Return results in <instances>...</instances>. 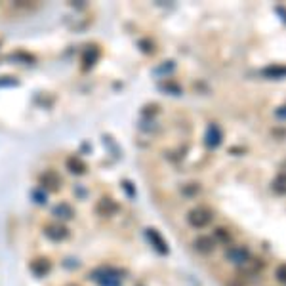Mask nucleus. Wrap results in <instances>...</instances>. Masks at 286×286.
Instances as JSON below:
<instances>
[{"label":"nucleus","instance_id":"f257e3e1","mask_svg":"<svg viewBox=\"0 0 286 286\" xmlns=\"http://www.w3.org/2000/svg\"><path fill=\"white\" fill-rule=\"evenodd\" d=\"M92 279L99 286H122V277L113 267H99L92 273Z\"/></svg>","mask_w":286,"mask_h":286},{"label":"nucleus","instance_id":"f03ea898","mask_svg":"<svg viewBox=\"0 0 286 286\" xmlns=\"http://www.w3.org/2000/svg\"><path fill=\"white\" fill-rule=\"evenodd\" d=\"M187 221H189V225L195 227V229H204V227L210 225V221H212V212H210L208 208H202V206L193 208V210L187 214Z\"/></svg>","mask_w":286,"mask_h":286},{"label":"nucleus","instance_id":"7ed1b4c3","mask_svg":"<svg viewBox=\"0 0 286 286\" xmlns=\"http://www.w3.org/2000/svg\"><path fill=\"white\" fill-rule=\"evenodd\" d=\"M225 256H227V260H229L231 264H235V265H246L252 260L250 250H248V246H244V244L229 246V248L225 250Z\"/></svg>","mask_w":286,"mask_h":286},{"label":"nucleus","instance_id":"20e7f679","mask_svg":"<svg viewBox=\"0 0 286 286\" xmlns=\"http://www.w3.org/2000/svg\"><path fill=\"white\" fill-rule=\"evenodd\" d=\"M44 235L50 239V241L54 242H61L69 239V229H67L65 225H59V223H50V225H46L44 227Z\"/></svg>","mask_w":286,"mask_h":286},{"label":"nucleus","instance_id":"39448f33","mask_svg":"<svg viewBox=\"0 0 286 286\" xmlns=\"http://www.w3.org/2000/svg\"><path fill=\"white\" fill-rule=\"evenodd\" d=\"M145 239L149 241V244L153 246L158 254H168V242L160 237V233L156 229H153V227L145 229Z\"/></svg>","mask_w":286,"mask_h":286},{"label":"nucleus","instance_id":"423d86ee","mask_svg":"<svg viewBox=\"0 0 286 286\" xmlns=\"http://www.w3.org/2000/svg\"><path fill=\"white\" fill-rule=\"evenodd\" d=\"M193 246H195V250L200 252V254H210V252H214V248H216V241H214L210 235H200V237L195 239Z\"/></svg>","mask_w":286,"mask_h":286},{"label":"nucleus","instance_id":"0eeeda50","mask_svg":"<svg viewBox=\"0 0 286 286\" xmlns=\"http://www.w3.org/2000/svg\"><path fill=\"white\" fill-rule=\"evenodd\" d=\"M221 139H223V133H221L220 126L218 124H210L208 132H206V145L210 149H216V147H220Z\"/></svg>","mask_w":286,"mask_h":286},{"label":"nucleus","instance_id":"6e6552de","mask_svg":"<svg viewBox=\"0 0 286 286\" xmlns=\"http://www.w3.org/2000/svg\"><path fill=\"white\" fill-rule=\"evenodd\" d=\"M52 214L57 218V220L61 221H67V220H73L75 218V210L67 204V202H59V204H56L54 208H52Z\"/></svg>","mask_w":286,"mask_h":286},{"label":"nucleus","instance_id":"1a4fd4ad","mask_svg":"<svg viewBox=\"0 0 286 286\" xmlns=\"http://www.w3.org/2000/svg\"><path fill=\"white\" fill-rule=\"evenodd\" d=\"M31 271H33L35 277H46V275L52 271V264H50L46 258L33 260V262H31Z\"/></svg>","mask_w":286,"mask_h":286},{"label":"nucleus","instance_id":"9d476101","mask_svg":"<svg viewBox=\"0 0 286 286\" xmlns=\"http://www.w3.org/2000/svg\"><path fill=\"white\" fill-rule=\"evenodd\" d=\"M67 168H69L71 174H76V176H82V174L88 170L86 162H84L80 156H69V158H67Z\"/></svg>","mask_w":286,"mask_h":286},{"label":"nucleus","instance_id":"9b49d317","mask_svg":"<svg viewBox=\"0 0 286 286\" xmlns=\"http://www.w3.org/2000/svg\"><path fill=\"white\" fill-rule=\"evenodd\" d=\"M116 210H118V206H116V202L111 200V198H101L99 204H97V214H101V216H105V218L114 216Z\"/></svg>","mask_w":286,"mask_h":286},{"label":"nucleus","instance_id":"f8f14e48","mask_svg":"<svg viewBox=\"0 0 286 286\" xmlns=\"http://www.w3.org/2000/svg\"><path fill=\"white\" fill-rule=\"evenodd\" d=\"M40 187L50 189V191H54V189H59V176H57L56 172H52V170L44 172V174L40 176Z\"/></svg>","mask_w":286,"mask_h":286},{"label":"nucleus","instance_id":"ddd939ff","mask_svg":"<svg viewBox=\"0 0 286 286\" xmlns=\"http://www.w3.org/2000/svg\"><path fill=\"white\" fill-rule=\"evenodd\" d=\"M97 57H99V50L95 48V46H90L88 50L84 52V57H82V61H84V67H92L95 61H97Z\"/></svg>","mask_w":286,"mask_h":286},{"label":"nucleus","instance_id":"4468645a","mask_svg":"<svg viewBox=\"0 0 286 286\" xmlns=\"http://www.w3.org/2000/svg\"><path fill=\"white\" fill-rule=\"evenodd\" d=\"M265 76H269V78H275V80H281V78H285V67L283 65H273V67H267L264 71Z\"/></svg>","mask_w":286,"mask_h":286},{"label":"nucleus","instance_id":"2eb2a0df","mask_svg":"<svg viewBox=\"0 0 286 286\" xmlns=\"http://www.w3.org/2000/svg\"><path fill=\"white\" fill-rule=\"evenodd\" d=\"M212 239H214V241H220V242H223V244H225V242L231 241V235L227 233V229H223V227H218Z\"/></svg>","mask_w":286,"mask_h":286},{"label":"nucleus","instance_id":"dca6fc26","mask_svg":"<svg viewBox=\"0 0 286 286\" xmlns=\"http://www.w3.org/2000/svg\"><path fill=\"white\" fill-rule=\"evenodd\" d=\"M31 197H33V200L37 202V204H46V193L42 191V187H38V189H35L33 193H31Z\"/></svg>","mask_w":286,"mask_h":286},{"label":"nucleus","instance_id":"f3484780","mask_svg":"<svg viewBox=\"0 0 286 286\" xmlns=\"http://www.w3.org/2000/svg\"><path fill=\"white\" fill-rule=\"evenodd\" d=\"M160 88L166 90V92H170L172 95H179V94H181V88H179L177 84H172V82H166V84H162Z\"/></svg>","mask_w":286,"mask_h":286},{"label":"nucleus","instance_id":"a211bd4d","mask_svg":"<svg viewBox=\"0 0 286 286\" xmlns=\"http://www.w3.org/2000/svg\"><path fill=\"white\" fill-rule=\"evenodd\" d=\"M122 189H124V193L128 195V198L135 197V189L132 187V183H130V181H122Z\"/></svg>","mask_w":286,"mask_h":286},{"label":"nucleus","instance_id":"6ab92c4d","mask_svg":"<svg viewBox=\"0 0 286 286\" xmlns=\"http://www.w3.org/2000/svg\"><path fill=\"white\" fill-rule=\"evenodd\" d=\"M0 86H18V80H14V78H10V76H2Z\"/></svg>","mask_w":286,"mask_h":286},{"label":"nucleus","instance_id":"aec40b11","mask_svg":"<svg viewBox=\"0 0 286 286\" xmlns=\"http://www.w3.org/2000/svg\"><path fill=\"white\" fill-rule=\"evenodd\" d=\"M277 281L281 285L285 283V265H279V269H277Z\"/></svg>","mask_w":286,"mask_h":286},{"label":"nucleus","instance_id":"412c9836","mask_svg":"<svg viewBox=\"0 0 286 286\" xmlns=\"http://www.w3.org/2000/svg\"><path fill=\"white\" fill-rule=\"evenodd\" d=\"M275 191H277V193H283V191H285V189H283V174L277 177V181H275Z\"/></svg>","mask_w":286,"mask_h":286},{"label":"nucleus","instance_id":"4be33fe9","mask_svg":"<svg viewBox=\"0 0 286 286\" xmlns=\"http://www.w3.org/2000/svg\"><path fill=\"white\" fill-rule=\"evenodd\" d=\"M170 71H174V63H172V61H170V65H162V67H158V69H156V73H170Z\"/></svg>","mask_w":286,"mask_h":286},{"label":"nucleus","instance_id":"5701e85b","mask_svg":"<svg viewBox=\"0 0 286 286\" xmlns=\"http://www.w3.org/2000/svg\"><path fill=\"white\" fill-rule=\"evenodd\" d=\"M69 286H75V285H69Z\"/></svg>","mask_w":286,"mask_h":286}]
</instances>
